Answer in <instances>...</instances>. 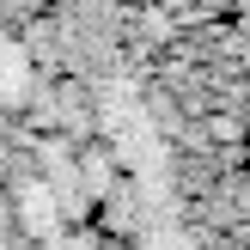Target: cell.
Returning a JSON list of instances; mask_svg holds the SVG:
<instances>
[{
    "label": "cell",
    "mask_w": 250,
    "mask_h": 250,
    "mask_svg": "<svg viewBox=\"0 0 250 250\" xmlns=\"http://www.w3.org/2000/svg\"><path fill=\"white\" fill-rule=\"evenodd\" d=\"M0 92L24 98V55H19V49H0Z\"/></svg>",
    "instance_id": "obj_1"
}]
</instances>
